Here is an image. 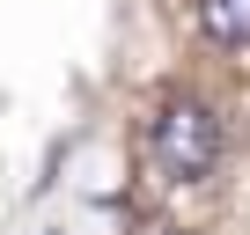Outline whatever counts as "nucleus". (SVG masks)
I'll use <instances>...</instances> for the list:
<instances>
[{
	"mask_svg": "<svg viewBox=\"0 0 250 235\" xmlns=\"http://www.w3.org/2000/svg\"><path fill=\"white\" fill-rule=\"evenodd\" d=\"M221 147H228V133H221L213 103H199V96H169V103L147 118V155H155V169H162L169 184L213 176V169H221Z\"/></svg>",
	"mask_w": 250,
	"mask_h": 235,
	"instance_id": "obj_1",
	"label": "nucleus"
},
{
	"mask_svg": "<svg viewBox=\"0 0 250 235\" xmlns=\"http://www.w3.org/2000/svg\"><path fill=\"white\" fill-rule=\"evenodd\" d=\"M199 37L221 52H250V0H191Z\"/></svg>",
	"mask_w": 250,
	"mask_h": 235,
	"instance_id": "obj_2",
	"label": "nucleus"
}]
</instances>
